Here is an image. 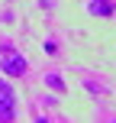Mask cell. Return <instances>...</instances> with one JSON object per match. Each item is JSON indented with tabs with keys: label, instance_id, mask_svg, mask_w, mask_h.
<instances>
[{
	"label": "cell",
	"instance_id": "6da1fadb",
	"mask_svg": "<svg viewBox=\"0 0 116 123\" xmlns=\"http://www.w3.org/2000/svg\"><path fill=\"white\" fill-rule=\"evenodd\" d=\"M16 117V91L10 81L0 78V120H13Z\"/></svg>",
	"mask_w": 116,
	"mask_h": 123
},
{
	"label": "cell",
	"instance_id": "7a4b0ae2",
	"mask_svg": "<svg viewBox=\"0 0 116 123\" xmlns=\"http://www.w3.org/2000/svg\"><path fill=\"white\" fill-rule=\"evenodd\" d=\"M0 68H3V74H10V78H23V74L29 71V62L23 55H6L0 62Z\"/></svg>",
	"mask_w": 116,
	"mask_h": 123
},
{
	"label": "cell",
	"instance_id": "3957f363",
	"mask_svg": "<svg viewBox=\"0 0 116 123\" xmlns=\"http://www.w3.org/2000/svg\"><path fill=\"white\" fill-rule=\"evenodd\" d=\"M87 13L90 16H113L116 13V0H87Z\"/></svg>",
	"mask_w": 116,
	"mask_h": 123
},
{
	"label": "cell",
	"instance_id": "277c9868",
	"mask_svg": "<svg viewBox=\"0 0 116 123\" xmlns=\"http://www.w3.org/2000/svg\"><path fill=\"white\" fill-rule=\"evenodd\" d=\"M45 84H49L52 91H58V94H65V91H68V87H65V81H61V74H55V71H52V74H45Z\"/></svg>",
	"mask_w": 116,
	"mask_h": 123
}]
</instances>
